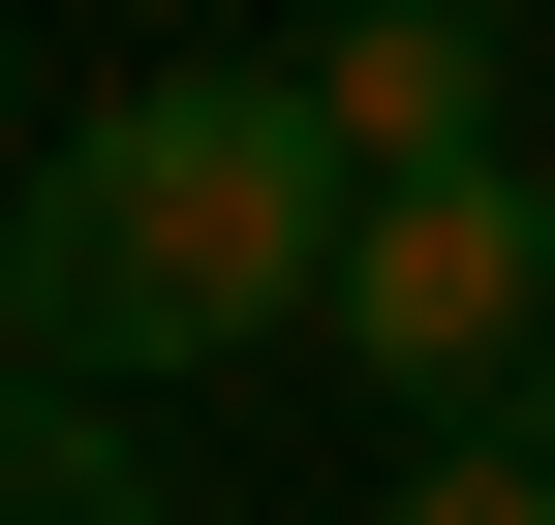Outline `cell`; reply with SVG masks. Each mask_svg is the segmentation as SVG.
<instances>
[{"label": "cell", "instance_id": "6da1fadb", "mask_svg": "<svg viewBox=\"0 0 555 525\" xmlns=\"http://www.w3.org/2000/svg\"><path fill=\"white\" fill-rule=\"evenodd\" d=\"M339 217H371V155H339L309 62H155V93H93L31 185H0V341L31 371H278L339 279Z\"/></svg>", "mask_w": 555, "mask_h": 525}, {"label": "cell", "instance_id": "7a4b0ae2", "mask_svg": "<svg viewBox=\"0 0 555 525\" xmlns=\"http://www.w3.org/2000/svg\"><path fill=\"white\" fill-rule=\"evenodd\" d=\"M309 341L371 371L401 433H463V402H555V185H525V155H371V217H339Z\"/></svg>", "mask_w": 555, "mask_h": 525}, {"label": "cell", "instance_id": "3957f363", "mask_svg": "<svg viewBox=\"0 0 555 525\" xmlns=\"http://www.w3.org/2000/svg\"><path fill=\"white\" fill-rule=\"evenodd\" d=\"M339 155H494V0H309Z\"/></svg>", "mask_w": 555, "mask_h": 525}, {"label": "cell", "instance_id": "277c9868", "mask_svg": "<svg viewBox=\"0 0 555 525\" xmlns=\"http://www.w3.org/2000/svg\"><path fill=\"white\" fill-rule=\"evenodd\" d=\"M0 525H155V464H124V371H31V341H0Z\"/></svg>", "mask_w": 555, "mask_h": 525}, {"label": "cell", "instance_id": "5b68a950", "mask_svg": "<svg viewBox=\"0 0 555 525\" xmlns=\"http://www.w3.org/2000/svg\"><path fill=\"white\" fill-rule=\"evenodd\" d=\"M371 525H555V402H463V433H401V495Z\"/></svg>", "mask_w": 555, "mask_h": 525}, {"label": "cell", "instance_id": "8992f818", "mask_svg": "<svg viewBox=\"0 0 555 525\" xmlns=\"http://www.w3.org/2000/svg\"><path fill=\"white\" fill-rule=\"evenodd\" d=\"M0 185H31V31H0Z\"/></svg>", "mask_w": 555, "mask_h": 525}]
</instances>
